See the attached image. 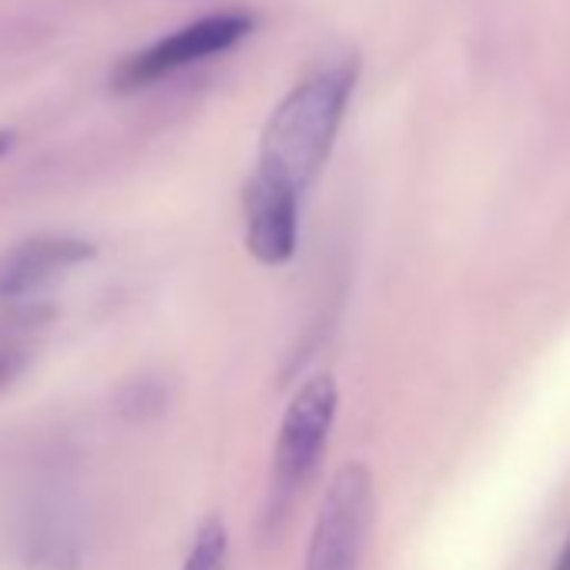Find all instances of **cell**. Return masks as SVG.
I'll list each match as a JSON object with an SVG mask.
<instances>
[{
  "mask_svg": "<svg viewBox=\"0 0 570 570\" xmlns=\"http://www.w3.org/2000/svg\"><path fill=\"white\" fill-rule=\"evenodd\" d=\"M11 145H14V135L0 131V155H8V151H11Z\"/></svg>",
  "mask_w": 570,
  "mask_h": 570,
  "instance_id": "cell-11",
  "label": "cell"
},
{
  "mask_svg": "<svg viewBox=\"0 0 570 570\" xmlns=\"http://www.w3.org/2000/svg\"><path fill=\"white\" fill-rule=\"evenodd\" d=\"M51 309L45 303L11 306L0 316V390H8L28 363L38 356L41 336L51 326Z\"/></svg>",
  "mask_w": 570,
  "mask_h": 570,
  "instance_id": "cell-7",
  "label": "cell"
},
{
  "mask_svg": "<svg viewBox=\"0 0 570 570\" xmlns=\"http://www.w3.org/2000/svg\"><path fill=\"white\" fill-rule=\"evenodd\" d=\"M98 245L75 235H35L14 245L0 258V303L24 306L38 303V296L55 285L65 272L91 262Z\"/></svg>",
  "mask_w": 570,
  "mask_h": 570,
  "instance_id": "cell-5",
  "label": "cell"
},
{
  "mask_svg": "<svg viewBox=\"0 0 570 570\" xmlns=\"http://www.w3.org/2000/svg\"><path fill=\"white\" fill-rule=\"evenodd\" d=\"M550 570H570V533L563 537V547H560V553H557Z\"/></svg>",
  "mask_w": 570,
  "mask_h": 570,
  "instance_id": "cell-10",
  "label": "cell"
},
{
  "mask_svg": "<svg viewBox=\"0 0 570 570\" xmlns=\"http://www.w3.org/2000/svg\"><path fill=\"white\" fill-rule=\"evenodd\" d=\"M299 202L303 195L272 185L258 175L248 178L242 205H245V248L258 265L278 268L293 262L299 245Z\"/></svg>",
  "mask_w": 570,
  "mask_h": 570,
  "instance_id": "cell-6",
  "label": "cell"
},
{
  "mask_svg": "<svg viewBox=\"0 0 570 570\" xmlns=\"http://www.w3.org/2000/svg\"><path fill=\"white\" fill-rule=\"evenodd\" d=\"M360 68L353 58L306 75L268 115L258 141L255 175L303 195L330 161Z\"/></svg>",
  "mask_w": 570,
  "mask_h": 570,
  "instance_id": "cell-1",
  "label": "cell"
},
{
  "mask_svg": "<svg viewBox=\"0 0 570 570\" xmlns=\"http://www.w3.org/2000/svg\"><path fill=\"white\" fill-rule=\"evenodd\" d=\"M336 410H340V390L330 373H320L296 390V396L289 400L278 423L265 517H282L289 500L306 487V480L320 466V456L330 443Z\"/></svg>",
  "mask_w": 570,
  "mask_h": 570,
  "instance_id": "cell-2",
  "label": "cell"
},
{
  "mask_svg": "<svg viewBox=\"0 0 570 570\" xmlns=\"http://www.w3.org/2000/svg\"><path fill=\"white\" fill-rule=\"evenodd\" d=\"M373 530V473L346 463L333 473L306 550V570H360Z\"/></svg>",
  "mask_w": 570,
  "mask_h": 570,
  "instance_id": "cell-3",
  "label": "cell"
},
{
  "mask_svg": "<svg viewBox=\"0 0 570 570\" xmlns=\"http://www.w3.org/2000/svg\"><path fill=\"white\" fill-rule=\"evenodd\" d=\"M181 570H228V527L218 513L198 523Z\"/></svg>",
  "mask_w": 570,
  "mask_h": 570,
  "instance_id": "cell-9",
  "label": "cell"
},
{
  "mask_svg": "<svg viewBox=\"0 0 570 570\" xmlns=\"http://www.w3.org/2000/svg\"><path fill=\"white\" fill-rule=\"evenodd\" d=\"M255 31V18L248 11H218V14H205L195 24H185L181 31L148 45L145 51H138L135 58H128L118 71H115V88L118 91H138L148 88L188 65L208 61L215 55L232 51L235 45H242L248 35Z\"/></svg>",
  "mask_w": 570,
  "mask_h": 570,
  "instance_id": "cell-4",
  "label": "cell"
},
{
  "mask_svg": "<svg viewBox=\"0 0 570 570\" xmlns=\"http://www.w3.org/2000/svg\"><path fill=\"white\" fill-rule=\"evenodd\" d=\"M28 560L38 570H75L81 560V540L75 520L65 510H41L28 530Z\"/></svg>",
  "mask_w": 570,
  "mask_h": 570,
  "instance_id": "cell-8",
  "label": "cell"
}]
</instances>
